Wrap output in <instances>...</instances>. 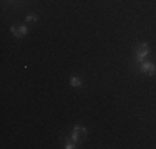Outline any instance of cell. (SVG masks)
Returning <instances> with one entry per match:
<instances>
[{
  "label": "cell",
  "mask_w": 156,
  "mask_h": 149,
  "mask_svg": "<svg viewBox=\"0 0 156 149\" xmlns=\"http://www.w3.org/2000/svg\"><path fill=\"white\" fill-rule=\"evenodd\" d=\"M150 55V47H148L146 43H140L138 47H136V61L141 63L144 61V58Z\"/></svg>",
  "instance_id": "7a4b0ae2"
},
{
  "label": "cell",
  "mask_w": 156,
  "mask_h": 149,
  "mask_svg": "<svg viewBox=\"0 0 156 149\" xmlns=\"http://www.w3.org/2000/svg\"><path fill=\"white\" fill-rule=\"evenodd\" d=\"M140 71L146 76H153L156 73V65L153 61H141L140 63Z\"/></svg>",
  "instance_id": "6da1fadb"
},
{
  "label": "cell",
  "mask_w": 156,
  "mask_h": 149,
  "mask_svg": "<svg viewBox=\"0 0 156 149\" xmlns=\"http://www.w3.org/2000/svg\"><path fill=\"white\" fill-rule=\"evenodd\" d=\"M27 22H28V23H35V22H38V17L33 15V13H28L27 15Z\"/></svg>",
  "instance_id": "52a82bcc"
},
{
  "label": "cell",
  "mask_w": 156,
  "mask_h": 149,
  "mask_svg": "<svg viewBox=\"0 0 156 149\" xmlns=\"http://www.w3.org/2000/svg\"><path fill=\"white\" fill-rule=\"evenodd\" d=\"M72 141H75L76 144L80 143V134H78L76 131H73V134H72Z\"/></svg>",
  "instance_id": "ba28073f"
},
{
  "label": "cell",
  "mask_w": 156,
  "mask_h": 149,
  "mask_svg": "<svg viewBox=\"0 0 156 149\" xmlns=\"http://www.w3.org/2000/svg\"><path fill=\"white\" fill-rule=\"evenodd\" d=\"M70 85H72L73 88H80L81 85H83V81H81V78H78V76H72L70 78Z\"/></svg>",
  "instance_id": "277c9868"
},
{
  "label": "cell",
  "mask_w": 156,
  "mask_h": 149,
  "mask_svg": "<svg viewBox=\"0 0 156 149\" xmlns=\"http://www.w3.org/2000/svg\"><path fill=\"white\" fill-rule=\"evenodd\" d=\"M10 32H12L13 36H17V38H22V36L27 35L28 30H27V27H25V25L15 23V25H12V27H10Z\"/></svg>",
  "instance_id": "3957f363"
},
{
  "label": "cell",
  "mask_w": 156,
  "mask_h": 149,
  "mask_svg": "<svg viewBox=\"0 0 156 149\" xmlns=\"http://www.w3.org/2000/svg\"><path fill=\"white\" fill-rule=\"evenodd\" d=\"M65 147L66 149H73V147H76V143L72 141V139H65Z\"/></svg>",
  "instance_id": "8992f818"
},
{
  "label": "cell",
  "mask_w": 156,
  "mask_h": 149,
  "mask_svg": "<svg viewBox=\"0 0 156 149\" xmlns=\"http://www.w3.org/2000/svg\"><path fill=\"white\" fill-rule=\"evenodd\" d=\"M73 131H76L78 134H81V136H87V128H83V126H75V128H73Z\"/></svg>",
  "instance_id": "5b68a950"
}]
</instances>
